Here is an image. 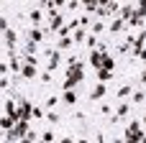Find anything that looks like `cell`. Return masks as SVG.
Masks as SVG:
<instances>
[{"instance_id": "cell-4", "label": "cell", "mask_w": 146, "mask_h": 143, "mask_svg": "<svg viewBox=\"0 0 146 143\" xmlns=\"http://www.w3.org/2000/svg\"><path fill=\"white\" fill-rule=\"evenodd\" d=\"M21 67H23L21 56H18L15 51H8V69H10L13 74H21Z\"/></svg>"}, {"instance_id": "cell-40", "label": "cell", "mask_w": 146, "mask_h": 143, "mask_svg": "<svg viewBox=\"0 0 146 143\" xmlns=\"http://www.w3.org/2000/svg\"><path fill=\"white\" fill-rule=\"evenodd\" d=\"M139 82H141V84H146V69H141V74H139Z\"/></svg>"}, {"instance_id": "cell-19", "label": "cell", "mask_w": 146, "mask_h": 143, "mask_svg": "<svg viewBox=\"0 0 146 143\" xmlns=\"http://www.w3.org/2000/svg\"><path fill=\"white\" fill-rule=\"evenodd\" d=\"M38 141H41V143H56V136H54V130L49 128V130L38 133Z\"/></svg>"}, {"instance_id": "cell-32", "label": "cell", "mask_w": 146, "mask_h": 143, "mask_svg": "<svg viewBox=\"0 0 146 143\" xmlns=\"http://www.w3.org/2000/svg\"><path fill=\"white\" fill-rule=\"evenodd\" d=\"M115 51H118V54H131V43H126V41H123V43H118V49H115Z\"/></svg>"}, {"instance_id": "cell-30", "label": "cell", "mask_w": 146, "mask_h": 143, "mask_svg": "<svg viewBox=\"0 0 146 143\" xmlns=\"http://www.w3.org/2000/svg\"><path fill=\"white\" fill-rule=\"evenodd\" d=\"M38 79H41V82H44V84H51V79H54V74H51V72H46V69H44V72H38Z\"/></svg>"}, {"instance_id": "cell-37", "label": "cell", "mask_w": 146, "mask_h": 143, "mask_svg": "<svg viewBox=\"0 0 146 143\" xmlns=\"http://www.w3.org/2000/svg\"><path fill=\"white\" fill-rule=\"evenodd\" d=\"M136 59H141V61H144V64H146V49H141V51L136 54Z\"/></svg>"}, {"instance_id": "cell-5", "label": "cell", "mask_w": 146, "mask_h": 143, "mask_svg": "<svg viewBox=\"0 0 146 143\" xmlns=\"http://www.w3.org/2000/svg\"><path fill=\"white\" fill-rule=\"evenodd\" d=\"M105 95H108V87L98 82V84L92 87V92H90V102H103V97H105Z\"/></svg>"}, {"instance_id": "cell-15", "label": "cell", "mask_w": 146, "mask_h": 143, "mask_svg": "<svg viewBox=\"0 0 146 143\" xmlns=\"http://www.w3.org/2000/svg\"><path fill=\"white\" fill-rule=\"evenodd\" d=\"M108 31H110V33H123V31H126V23H123L121 18H113L110 26H108Z\"/></svg>"}, {"instance_id": "cell-17", "label": "cell", "mask_w": 146, "mask_h": 143, "mask_svg": "<svg viewBox=\"0 0 146 143\" xmlns=\"http://www.w3.org/2000/svg\"><path fill=\"white\" fill-rule=\"evenodd\" d=\"M87 33H90L87 28H77V31L72 33V41H74V43H85V38H87Z\"/></svg>"}, {"instance_id": "cell-7", "label": "cell", "mask_w": 146, "mask_h": 143, "mask_svg": "<svg viewBox=\"0 0 146 143\" xmlns=\"http://www.w3.org/2000/svg\"><path fill=\"white\" fill-rule=\"evenodd\" d=\"M26 38L33 41V43H41V41L46 38V31H44V28H28V31H26Z\"/></svg>"}, {"instance_id": "cell-21", "label": "cell", "mask_w": 146, "mask_h": 143, "mask_svg": "<svg viewBox=\"0 0 146 143\" xmlns=\"http://www.w3.org/2000/svg\"><path fill=\"white\" fill-rule=\"evenodd\" d=\"M13 125H15V120H13V118H8V115H0V130H5V133H8Z\"/></svg>"}, {"instance_id": "cell-39", "label": "cell", "mask_w": 146, "mask_h": 143, "mask_svg": "<svg viewBox=\"0 0 146 143\" xmlns=\"http://www.w3.org/2000/svg\"><path fill=\"white\" fill-rule=\"evenodd\" d=\"M95 143H105V136L103 133H95Z\"/></svg>"}, {"instance_id": "cell-36", "label": "cell", "mask_w": 146, "mask_h": 143, "mask_svg": "<svg viewBox=\"0 0 146 143\" xmlns=\"http://www.w3.org/2000/svg\"><path fill=\"white\" fill-rule=\"evenodd\" d=\"M8 72H10V69H8V64H3V61H0V77H8Z\"/></svg>"}, {"instance_id": "cell-24", "label": "cell", "mask_w": 146, "mask_h": 143, "mask_svg": "<svg viewBox=\"0 0 146 143\" xmlns=\"http://www.w3.org/2000/svg\"><path fill=\"white\" fill-rule=\"evenodd\" d=\"M136 18H139V20H146V0L136 3Z\"/></svg>"}, {"instance_id": "cell-33", "label": "cell", "mask_w": 146, "mask_h": 143, "mask_svg": "<svg viewBox=\"0 0 146 143\" xmlns=\"http://www.w3.org/2000/svg\"><path fill=\"white\" fill-rule=\"evenodd\" d=\"M8 28H10V26H8V18H3V15H0V33H5Z\"/></svg>"}, {"instance_id": "cell-27", "label": "cell", "mask_w": 146, "mask_h": 143, "mask_svg": "<svg viewBox=\"0 0 146 143\" xmlns=\"http://www.w3.org/2000/svg\"><path fill=\"white\" fill-rule=\"evenodd\" d=\"M46 113H44V107H38V105H33L31 107V120H38V118H44Z\"/></svg>"}, {"instance_id": "cell-11", "label": "cell", "mask_w": 146, "mask_h": 143, "mask_svg": "<svg viewBox=\"0 0 146 143\" xmlns=\"http://www.w3.org/2000/svg\"><path fill=\"white\" fill-rule=\"evenodd\" d=\"M59 64H62V54H59V51L54 49V54H51V56L46 59V72H54V69H56Z\"/></svg>"}, {"instance_id": "cell-20", "label": "cell", "mask_w": 146, "mask_h": 143, "mask_svg": "<svg viewBox=\"0 0 146 143\" xmlns=\"http://www.w3.org/2000/svg\"><path fill=\"white\" fill-rule=\"evenodd\" d=\"M87 31H90L92 36H98V33H103V31H105V23H103V20H92Z\"/></svg>"}, {"instance_id": "cell-18", "label": "cell", "mask_w": 146, "mask_h": 143, "mask_svg": "<svg viewBox=\"0 0 146 143\" xmlns=\"http://www.w3.org/2000/svg\"><path fill=\"white\" fill-rule=\"evenodd\" d=\"M85 46H87L90 51H98V49H100V41H98V36L87 33V38H85Z\"/></svg>"}, {"instance_id": "cell-34", "label": "cell", "mask_w": 146, "mask_h": 143, "mask_svg": "<svg viewBox=\"0 0 146 143\" xmlns=\"http://www.w3.org/2000/svg\"><path fill=\"white\" fill-rule=\"evenodd\" d=\"M77 8H82V3H77V0H72V3H67V10H77Z\"/></svg>"}, {"instance_id": "cell-3", "label": "cell", "mask_w": 146, "mask_h": 143, "mask_svg": "<svg viewBox=\"0 0 146 143\" xmlns=\"http://www.w3.org/2000/svg\"><path fill=\"white\" fill-rule=\"evenodd\" d=\"M28 20H31V28H41V20H44V10L38 5H33L28 10Z\"/></svg>"}, {"instance_id": "cell-2", "label": "cell", "mask_w": 146, "mask_h": 143, "mask_svg": "<svg viewBox=\"0 0 146 143\" xmlns=\"http://www.w3.org/2000/svg\"><path fill=\"white\" fill-rule=\"evenodd\" d=\"M15 105H18V120L31 123V107H33V105H31L28 100H23V97H18V102H15Z\"/></svg>"}, {"instance_id": "cell-45", "label": "cell", "mask_w": 146, "mask_h": 143, "mask_svg": "<svg viewBox=\"0 0 146 143\" xmlns=\"http://www.w3.org/2000/svg\"><path fill=\"white\" fill-rule=\"evenodd\" d=\"M144 31H146V28H144Z\"/></svg>"}, {"instance_id": "cell-22", "label": "cell", "mask_w": 146, "mask_h": 143, "mask_svg": "<svg viewBox=\"0 0 146 143\" xmlns=\"http://www.w3.org/2000/svg\"><path fill=\"white\" fill-rule=\"evenodd\" d=\"M113 67H115V56L105 51V56H103V69H110V72H113Z\"/></svg>"}, {"instance_id": "cell-1", "label": "cell", "mask_w": 146, "mask_h": 143, "mask_svg": "<svg viewBox=\"0 0 146 143\" xmlns=\"http://www.w3.org/2000/svg\"><path fill=\"white\" fill-rule=\"evenodd\" d=\"M133 15H136V3H121V10H118L115 18H121L123 23H128Z\"/></svg>"}, {"instance_id": "cell-28", "label": "cell", "mask_w": 146, "mask_h": 143, "mask_svg": "<svg viewBox=\"0 0 146 143\" xmlns=\"http://www.w3.org/2000/svg\"><path fill=\"white\" fill-rule=\"evenodd\" d=\"M98 5H100L98 0H87V3H82V8H85L87 13H95V10H98Z\"/></svg>"}, {"instance_id": "cell-42", "label": "cell", "mask_w": 146, "mask_h": 143, "mask_svg": "<svg viewBox=\"0 0 146 143\" xmlns=\"http://www.w3.org/2000/svg\"><path fill=\"white\" fill-rule=\"evenodd\" d=\"M74 143H87V138H77V141H74Z\"/></svg>"}, {"instance_id": "cell-35", "label": "cell", "mask_w": 146, "mask_h": 143, "mask_svg": "<svg viewBox=\"0 0 146 143\" xmlns=\"http://www.w3.org/2000/svg\"><path fill=\"white\" fill-rule=\"evenodd\" d=\"M100 113H103V115H110L113 107H110V105H100Z\"/></svg>"}, {"instance_id": "cell-16", "label": "cell", "mask_w": 146, "mask_h": 143, "mask_svg": "<svg viewBox=\"0 0 146 143\" xmlns=\"http://www.w3.org/2000/svg\"><path fill=\"white\" fill-rule=\"evenodd\" d=\"M131 95H133V84H123V87H118V92H115L118 100H126V97H131Z\"/></svg>"}, {"instance_id": "cell-44", "label": "cell", "mask_w": 146, "mask_h": 143, "mask_svg": "<svg viewBox=\"0 0 146 143\" xmlns=\"http://www.w3.org/2000/svg\"><path fill=\"white\" fill-rule=\"evenodd\" d=\"M38 143H41V141H38Z\"/></svg>"}, {"instance_id": "cell-6", "label": "cell", "mask_w": 146, "mask_h": 143, "mask_svg": "<svg viewBox=\"0 0 146 143\" xmlns=\"http://www.w3.org/2000/svg\"><path fill=\"white\" fill-rule=\"evenodd\" d=\"M128 113H131V105H128V102H121V105L115 107V115H110L108 120H110V123H118V120H123Z\"/></svg>"}, {"instance_id": "cell-8", "label": "cell", "mask_w": 146, "mask_h": 143, "mask_svg": "<svg viewBox=\"0 0 146 143\" xmlns=\"http://www.w3.org/2000/svg\"><path fill=\"white\" fill-rule=\"evenodd\" d=\"M103 56H105V51H90L87 61L95 67V72H98V69H103Z\"/></svg>"}, {"instance_id": "cell-9", "label": "cell", "mask_w": 146, "mask_h": 143, "mask_svg": "<svg viewBox=\"0 0 146 143\" xmlns=\"http://www.w3.org/2000/svg\"><path fill=\"white\" fill-rule=\"evenodd\" d=\"M3 36H5V46H8V51H13V49H15V43H18V33H15L13 28H8Z\"/></svg>"}, {"instance_id": "cell-43", "label": "cell", "mask_w": 146, "mask_h": 143, "mask_svg": "<svg viewBox=\"0 0 146 143\" xmlns=\"http://www.w3.org/2000/svg\"><path fill=\"white\" fill-rule=\"evenodd\" d=\"M141 125H144V128H146V113H144V118H141Z\"/></svg>"}, {"instance_id": "cell-31", "label": "cell", "mask_w": 146, "mask_h": 143, "mask_svg": "<svg viewBox=\"0 0 146 143\" xmlns=\"http://www.w3.org/2000/svg\"><path fill=\"white\" fill-rule=\"evenodd\" d=\"M44 118H46V120H49V123H51V125H56V123H59V120H62V118H59V115H56V113H54V110H49V113H46V115H44Z\"/></svg>"}, {"instance_id": "cell-29", "label": "cell", "mask_w": 146, "mask_h": 143, "mask_svg": "<svg viewBox=\"0 0 146 143\" xmlns=\"http://www.w3.org/2000/svg\"><path fill=\"white\" fill-rule=\"evenodd\" d=\"M80 61H82V59H80L77 54H69V56H67V69H72V67H77Z\"/></svg>"}, {"instance_id": "cell-41", "label": "cell", "mask_w": 146, "mask_h": 143, "mask_svg": "<svg viewBox=\"0 0 146 143\" xmlns=\"http://www.w3.org/2000/svg\"><path fill=\"white\" fill-rule=\"evenodd\" d=\"M110 143H126V141H123V136H115V138H113Z\"/></svg>"}, {"instance_id": "cell-26", "label": "cell", "mask_w": 146, "mask_h": 143, "mask_svg": "<svg viewBox=\"0 0 146 143\" xmlns=\"http://www.w3.org/2000/svg\"><path fill=\"white\" fill-rule=\"evenodd\" d=\"M59 100H62L59 95H49V97H46V107H49V110H54V107L59 105Z\"/></svg>"}, {"instance_id": "cell-25", "label": "cell", "mask_w": 146, "mask_h": 143, "mask_svg": "<svg viewBox=\"0 0 146 143\" xmlns=\"http://www.w3.org/2000/svg\"><path fill=\"white\" fill-rule=\"evenodd\" d=\"M131 100H133V105H141L146 100V92L144 90H133V95H131Z\"/></svg>"}, {"instance_id": "cell-12", "label": "cell", "mask_w": 146, "mask_h": 143, "mask_svg": "<svg viewBox=\"0 0 146 143\" xmlns=\"http://www.w3.org/2000/svg\"><path fill=\"white\" fill-rule=\"evenodd\" d=\"M33 77H38V67L23 64V67H21V79H33Z\"/></svg>"}, {"instance_id": "cell-10", "label": "cell", "mask_w": 146, "mask_h": 143, "mask_svg": "<svg viewBox=\"0 0 146 143\" xmlns=\"http://www.w3.org/2000/svg\"><path fill=\"white\" fill-rule=\"evenodd\" d=\"M72 46H74V41H72V36L69 38H56V43H54V49L62 54V51H72Z\"/></svg>"}, {"instance_id": "cell-13", "label": "cell", "mask_w": 146, "mask_h": 143, "mask_svg": "<svg viewBox=\"0 0 146 143\" xmlns=\"http://www.w3.org/2000/svg\"><path fill=\"white\" fill-rule=\"evenodd\" d=\"M95 77H98V82H100V84H108L115 74H113L110 69H98V72H95Z\"/></svg>"}, {"instance_id": "cell-14", "label": "cell", "mask_w": 146, "mask_h": 143, "mask_svg": "<svg viewBox=\"0 0 146 143\" xmlns=\"http://www.w3.org/2000/svg\"><path fill=\"white\" fill-rule=\"evenodd\" d=\"M77 100H80L77 90H67V92H62V102H67V105H77Z\"/></svg>"}, {"instance_id": "cell-38", "label": "cell", "mask_w": 146, "mask_h": 143, "mask_svg": "<svg viewBox=\"0 0 146 143\" xmlns=\"http://www.w3.org/2000/svg\"><path fill=\"white\" fill-rule=\"evenodd\" d=\"M56 143H74V138H72V136H64V138H59Z\"/></svg>"}, {"instance_id": "cell-23", "label": "cell", "mask_w": 146, "mask_h": 143, "mask_svg": "<svg viewBox=\"0 0 146 143\" xmlns=\"http://www.w3.org/2000/svg\"><path fill=\"white\" fill-rule=\"evenodd\" d=\"M141 130H144L141 118H136V120H131V123H128V130H126V133H141Z\"/></svg>"}]
</instances>
